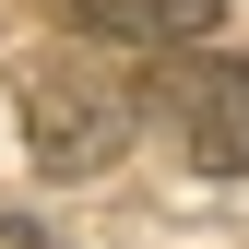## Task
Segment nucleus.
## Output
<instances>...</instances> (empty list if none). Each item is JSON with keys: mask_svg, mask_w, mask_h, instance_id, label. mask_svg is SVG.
Masks as SVG:
<instances>
[{"mask_svg": "<svg viewBox=\"0 0 249 249\" xmlns=\"http://www.w3.org/2000/svg\"><path fill=\"white\" fill-rule=\"evenodd\" d=\"M131 131H142V83H107V71H83V59H36V71H24V142H36L48 178L119 166Z\"/></svg>", "mask_w": 249, "mask_h": 249, "instance_id": "1", "label": "nucleus"}, {"mask_svg": "<svg viewBox=\"0 0 249 249\" xmlns=\"http://www.w3.org/2000/svg\"><path fill=\"white\" fill-rule=\"evenodd\" d=\"M142 119H166V142L202 178H249V59H226V48H154Z\"/></svg>", "mask_w": 249, "mask_h": 249, "instance_id": "2", "label": "nucleus"}, {"mask_svg": "<svg viewBox=\"0 0 249 249\" xmlns=\"http://www.w3.org/2000/svg\"><path fill=\"white\" fill-rule=\"evenodd\" d=\"M83 36H119V48H202L226 0H59Z\"/></svg>", "mask_w": 249, "mask_h": 249, "instance_id": "3", "label": "nucleus"}, {"mask_svg": "<svg viewBox=\"0 0 249 249\" xmlns=\"http://www.w3.org/2000/svg\"><path fill=\"white\" fill-rule=\"evenodd\" d=\"M0 249H59L48 226H24V213H0Z\"/></svg>", "mask_w": 249, "mask_h": 249, "instance_id": "4", "label": "nucleus"}]
</instances>
